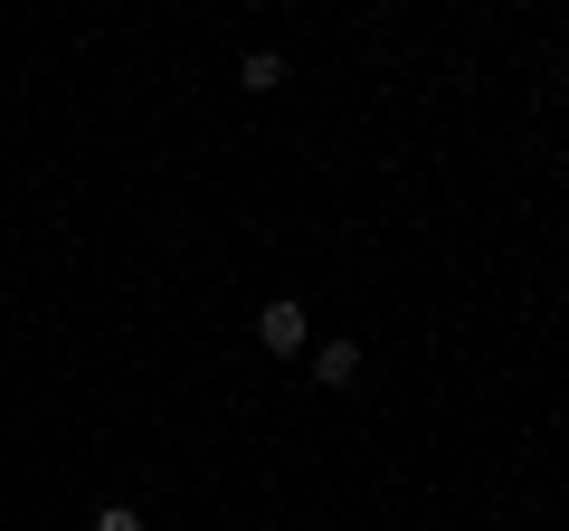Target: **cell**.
I'll list each match as a JSON object with an SVG mask.
<instances>
[{"label":"cell","mask_w":569,"mask_h":531,"mask_svg":"<svg viewBox=\"0 0 569 531\" xmlns=\"http://www.w3.org/2000/svg\"><path fill=\"white\" fill-rule=\"evenodd\" d=\"M313 380H323V389H351V380H361V342H323V351H313Z\"/></svg>","instance_id":"cell-2"},{"label":"cell","mask_w":569,"mask_h":531,"mask_svg":"<svg viewBox=\"0 0 569 531\" xmlns=\"http://www.w3.org/2000/svg\"><path fill=\"white\" fill-rule=\"evenodd\" d=\"M96 531H142V522H133V512L114 503V512H96Z\"/></svg>","instance_id":"cell-4"},{"label":"cell","mask_w":569,"mask_h":531,"mask_svg":"<svg viewBox=\"0 0 569 531\" xmlns=\"http://www.w3.org/2000/svg\"><path fill=\"white\" fill-rule=\"evenodd\" d=\"M238 86H247V96H276V86H284V58H276V48H257V58H238Z\"/></svg>","instance_id":"cell-3"},{"label":"cell","mask_w":569,"mask_h":531,"mask_svg":"<svg viewBox=\"0 0 569 531\" xmlns=\"http://www.w3.org/2000/svg\"><path fill=\"white\" fill-rule=\"evenodd\" d=\"M257 342L266 351H305V304H284V294H276V304H257Z\"/></svg>","instance_id":"cell-1"}]
</instances>
